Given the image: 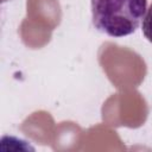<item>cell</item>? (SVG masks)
<instances>
[{"mask_svg":"<svg viewBox=\"0 0 152 152\" xmlns=\"http://www.w3.org/2000/svg\"><path fill=\"white\" fill-rule=\"evenodd\" d=\"M147 0H91L93 25L110 37L132 34L146 12Z\"/></svg>","mask_w":152,"mask_h":152,"instance_id":"obj_1","label":"cell"},{"mask_svg":"<svg viewBox=\"0 0 152 152\" xmlns=\"http://www.w3.org/2000/svg\"><path fill=\"white\" fill-rule=\"evenodd\" d=\"M142 33L145 38L152 43V4L150 5L145 17L142 18Z\"/></svg>","mask_w":152,"mask_h":152,"instance_id":"obj_2","label":"cell"}]
</instances>
